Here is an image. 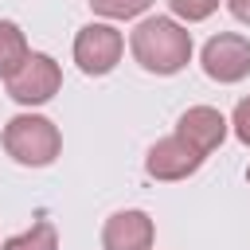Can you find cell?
I'll use <instances>...</instances> for the list:
<instances>
[{
    "label": "cell",
    "instance_id": "cell-1",
    "mask_svg": "<svg viewBox=\"0 0 250 250\" xmlns=\"http://www.w3.org/2000/svg\"><path fill=\"white\" fill-rule=\"evenodd\" d=\"M191 51H195L191 31L180 20H172V16H145L129 31V55H133V62L141 70H148V74H160V78L180 74L191 62Z\"/></svg>",
    "mask_w": 250,
    "mask_h": 250
},
{
    "label": "cell",
    "instance_id": "cell-2",
    "mask_svg": "<svg viewBox=\"0 0 250 250\" xmlns=\"http://www.w3.org/2000/svg\"><path fill=\"white\" fill-rule=\"evenodd\" d=\"M4 152L16 160V164H23V168H47V164H55L59 160V152H62V133H59V125L51 121V117H43V113H16L8 125H4Z\"/></svg>",
    "mask_w": 250,
    "mask_h": 250
},
{
    "label": "cell",
    "instance_id": "cell-3",
    "mask_svg": "<svg viewBox=\"0 0 250 250\" xmlns=\"http://www.w3.org/2000/svg\"><path fill=\"white\" fill-rule=\"evenodd\" d=\"M70 55H74V62H78V70L86 78H102V74L117 70L121 55H125V35L105 20L86 23V27H78Z\"/></svg>",
    "mask_w": 250,
    "mask_h": 250
},
{
    "label": "cell",
    "instance_id": "cell-4",
    "mask_svg": "<svg viewBox=\"0 0 250 250\" xmlns=\"http://www.w3.org/2000/svg\"><path fill=\"white\" fill-rule=\"evenodd\" d=\"M59 90H62V66L47 51H31L27 62L8 78V98L16 105H27V109L47 105Z\"/></svg>",
    "mask_w": 250,
    "mask_h": 250
},
{
    "label": "cell",
    "instance_id": "cell-5",
    "mask_svg": "<svg viewBox=\"0 0 250 250\" xmlns=\"http://www.w3.org/2000/svg\"><path fill=\"white\" fill-rule=\"evenodd\" d=\"M199 66L211 82L219 86H234L250 74V39L238 31H219L203 43L199 51Z\"/></svg>",
    "mask_w": 250,
    "mask_h": 250
},
{
    "label": "cell",
    "instance_id": "cell-6",
    "mask_svg": "<svg viewBox=\"0 0 250 250\" xmlns=\"http://www.w3.org/2000/svg\"><path fill=\"white\" fill-rule=\"evenodd\" d=\"M203 152H195L188 141H180L176 133L172 137H160L148 152H145V172L160 184H176V180H188L203 168Z\"/></svg>",
    "mask_w": 250,
    "mask_h": 250
},
{
    "label": "cell",
    "instance_id": "cell-7",
    "mask_svg": "<svg viewBox=\"0 0 250 250\" xmlns=\"http://www.w3.org/2000/svg\"><path fill=\"white\" fill-rule=\"evenodd\" d=\"M156 242V223L141 207L113 211L102 227V250H152Z\"/></svg>",
    "mask_w": 250,
    "mask_h": 250
},
{
    "label": "cell",
    "instance_id": "cell-8",
    "mask_svg": "<svg viewBox=\"0 0 250 250\" xmlns=\"http://www.w3.org/2000/svg\"><path fill=\"white\" fill-rule=\"evenodd\" d=\"M227 133H230V121L215 109V105H188L184 113H180V121H176V137L180 141H188L195 152H215L223 141H227Z\"/></svg>",
    "mask_w": 250,
    "mask_h": 250
},
{
    "label": "cell",
    "instance_id": "cell-9",
    "mask_svg": "<svg viewBox=\"0 0 250 250\" xmlns=\"http://www.w3.org/2000/svg\"><path fill=\"white\" fill-rule=\"evenodd\" d=\"M31 47H27V35L16 20H0V78L8 82L23 62H27Z\"/></svg>",
    "mask_w": 250,
    "mask_h": 250
},
{
    "label": "cell",
    "instance_id": "cell-10",
    "mask_svg": "<svg viewBox=\"0 0 250 250\" xmlns=\"http://www.w3.org/2000/svg\"><path fill=\"white\" fill-rule=\"evenodd\" d=\"M0 250H59V230H55V223L39 219V223H31L27 230L4 238Z\"/></svg>",
    "mask_w": 250,
    "mask_h": 250
},
{
    "label": "cell",
    "instance_id": "cell-11",
    "mask_svg": "<svg viewBox=\"0 0 250 250\" xmlns=\"http://www.w3.org/2000/svg\"><path fill=\"white\" fill-rule=\"evenodd\" d=\"M86 4H90L94 16H102L105 23H113V20H137V16H145L156 0H86Z\"/></svg>",
    "mask_w": 250,
    "mask_h": 250
},
{
    "label": "cell",
    "instance_id": "cell-12",
    "mask_svg": "<svg viewBox=\"0 0 250 250\" xmlns=\"http://www.w3.org/2000/svg\"><path fill=\"white\" fill-rule=\"evenodd\" d=\"M168 8H172V20L188 27V23H203L207 16H215L219 0H168Z\"/></svg>",
    "mask_w": 250,
    "mask_h": 250
},
{
    "label": "cell",
    "instance_id": "cell-13",
    "mask_svg": "<svg viewBox=\"0 0 250 250\" xmlns=\"http://www.w3.org/2000/svg\"><path fill=\"white\" fill-rule=\"evenodd\" d=\"M230 133H234V137L250 148V94L234 105V113H230Z\"/></svg>",
    "mask_w": 250,
    "mask_h": 250
},
{
    "label": "cell",
    "instance_id": "cell-14",
    "mask_svg": "<svg viewBox=\"0 0 250 250\" xmlns=\"http://www.w3.org/2000/svg\"><path fill=\"white\" fill-rule=\"evenodd\" d=\"M227 12H230L238 23H246V27H250V0H227Z\"/></svg>",
    "mask_w": 250,
    "mask_h": 250
},
{
    "label": "cell",
    "instance_id": "cell-15",
    "mask_svg": "<svg viewBox=\"0 0 250 250\" xmlns=\"http://www.w3.org/2000/svg\"><path fill=\"white\" fill-rule=\"evenodd\" d=\"M246 180H250V168H246Z\"/></svg>",
    "mask_w": 250,
    "mask_h": 250
}]
</instances>
